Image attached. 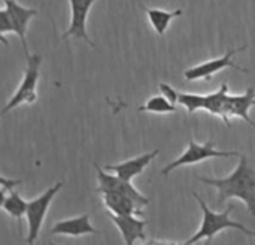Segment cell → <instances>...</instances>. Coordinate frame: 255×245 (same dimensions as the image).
Returning a JSON list of instances; mask_svg holds the SVG:
<instances>
[{"label": "cell", "instance_id": "obj_1", "mask_svg": "<svg viewBox=\"0 0 255 245\" xmlns=\"http://www.w3.org/2000/svg\"><path fill=\"white\" fill-rule=\"evenodd\" d=\"M197 180L206 186L218 190V204L236 198L245 202L248 213L255 220V169L248 163V159L242 154L236 169L226 178H206L197 177Z\"/></svg>", "mask_w": 255, "mask_h": 245}, {"label": "cell", "instance_id": "obj_2", "mask_svg": "<svg viewBox=\"0 0 255 245\" xmlns=\"http://www.w3.org/2000/svg\"><path fill=\"white\" fill-rule=\"evenodd\" d=\"M193 196L196 198V201L199 202L200 208H202V213H203V219H202V225H200V229L196 232V235L190 240H187L184 244H196L202 240H206L208 243H212L214 237L217 234H220L221 231H226V229H236L242 234H245L247 237H255V232L250 231L247 226L238 223V222H233L230 219V214L233 213L235 210V204H230L227 207V210L224 213H215L212 211L206 202L196 193L193 192Z\"/></svg>", "mask_w": 255, "mask_h": 245}, {"label": "cell", "instance_id": "obj_3", "mask_svg": "<svg viewBox=\"0 0 255 245\" xmlns=\"http://www.w3.org/2000/svg\"><path fill=\"white\" fill-rule=\"evenodd\" d=\"M4 7L0 10V39L4 45H7L6 34L7 33H15L21 45L24 48V55H28V48L25 42V33L28 22L31 21L33 16H36L37 10L31 7H25L19 4L16 0H3Z\"/></svg>", "mask_w": 255, "mask_h": 245}, {"label": "cell", "instance_id": "obj_4", "mask_svg": "<svg viewBox=\"0 0 255 245\" xmlns=\"http://www.w3.org/2000/svg\"><path fill=\"white\" fill-rule=\"evenodd\" d=\"M25 69H24V78L21 81V84L18 85L15 94L7 100V103L3 108V114L18 108L19 105L24 103H34V100L37 99L36 94V87H37V81H39V69H40V63H42V57L39 54H33V55H25Z\"/></svg>", "mask_w": 255, "mask_h": 245}, {"label": "cell", "instance_id": "obj_5", "mask_svg": "<svg viewBox=\"0 0 255 245\" xmlns=\"http://www.w3.org/2000/svg\"><path fill=\"white\" fill-rule=\"evenodd\" d=\"M242 154L239 151H221L217 150L212 139H208L205 144H197L193 138L188 142V148L185 153L178 157L176 160L170 162L166 168H163V175H169L173 169L179 166H190L200 162H205L208 159H223V157H241Z\"/></svg>", "mask_w": 255, "mask_h": 245}, {"label": "cell", "instance_id": "obj_6", "mask_svg": "<svg viewBox=\"0 0 255 245\" xmlns=\"http://www.w3.org/2000/svg\"><path fill=\"white\" fill-rule=\"evenodd\" d=\"M61 187H63V181L55 183L54 186L48 187L40 196H37V198H34L33 201L28 202L27 213H25V219H27V225H28V234H27V238H25L27 244L36 243V240L39 237V232L42 229L45 216H46V213L49 210V205H51L52 199L57 196V193L61 190Z\"/></svg>", "mask_w": 255, "mask_h": 245}, {"label": "cell", "instance_id": "obj_7", "mask_svg": "<svg viewBox=\"0 0 255 245\" xmlns=\"http://www.w3.org/2000/svg\"><path fill=\"white\" fill-rule=\"evenodd\" d=\"M244 49H247V45H242L241 48L230 49V51H227V52H226L223 57H220V58H212V60H208V61H205V63H202V64L193 66V67H190V69H187V70L184 72V76H185L187 81H199V79L211 81V78H212L215 73L221 72V70L226 69V67H233V69H236V70H239V72L248 73V69H245V67H242V66H239V64H236V63L233 61V55H235L236 52L244 51Z\"/></svg>", "mask_w": 255, "mask_h": 245}, {"label": "cell", "instance_id": "obj_8", "mask_svg": "<svg viewBox=\"0 0 255 245\" xmlns=\"http://www.w3.org/2000/svg\"><path fill=\"white\" fill-rule=\"evenodd\" d=\"M94 168H96V172H97V180H99V186L96 189V192L100 195V193H105V192H115V193H120V195H124L130 199H133L140 208L146 207L149 204V199L145 198L140 192H137L131 181L128 180H124L118 175H111V174H106L105 171L100 169V166L97 163H94Z\"/></svg>", "mask_w": 255, "mask_h": 245}, {"label": "cell", "instance_id": "obj_9", "mask_svg": "<svg viewBox=\"0 0 255 245\" xmlns=\"http://www.w3.org/2000/svg\"><path fill=\"white\" fill-rule=\"evenodd\" d=\"M96 0H69L70 3V25L61 34V39L75 37L82 39L90 46H94L88 33H87V18L91 10V6Z\"/></svg>", "mask_w": 255, "mask_h": 245}, {"label": "cell", "instance_id": "obj_10", "mask_svg": "<svg viewBox=\"0 0 255 245\" xmlns=\"http://www.w3.org/2000/svg\"><path fill=\"white\" fill-rule=\"evenodd\" d=\"M255 106V88L250 87L244 94L241 96H233L229 94L224 106V117L223 121L230 127V118L232 117H239L245 120L248 124H251L255 129V123L250 117V109Z\"/></svg>", "mask_w": 255, "mask_h": 245}, {"label": "cell", "instance_id": "obj_11", "mask_svg": "<svg viewBox=\"0 0 255 245\" xmlns=\"http://www.w3.org/2000/svg\"><path fill=\"white\" fill-rule=\"evenodd\" d=\"M108 214H109L112 223L121 232V237H123L126 244L131 245L136 241L145 240L143 229L146 226V222L137 219L139 216H117V214H112L109 211H108Z\"/></svg>", "mask_w": 255, "mask_h": 245}, {"label": "cell", "instance_id": "obj_12", "mask_svg": "<svg viewBox=\"0 0 255 245\" xmlns=\"http://www.w3.org/2000/svg\"><path fill=\"white\" fill-rule=\"evenodd\" d=\"M158 154H160V150H155V151H151V153L137 156V157H134V159L126 160V162H121V163H117V165H106V166H105V171H108V172H115L118 177L131 181L134 177L140 175V174L146 169V166H148Z\"/></svg>", "mask_w": 255, "mask_h": 245}, {"label": "cell", "instance_id": "obj_13", "mask_svg": "<svg viewBox=\"0 0 255 245\" xmlns=\"http://www.w3.org/2000/svg\"><path fill=\"white\" fill-rule=\"evenodd\" d=\"M97 232L99 231L91 226L88 214H82L73 219L57 222L51 228V235H64V237H72V238H78L82 235H94Z\"/></svg>", "mask_w": 255, "mask_h": 245}, {"label": "cell", "instance_id": "obj_14", "mask_svg": "<svg viewBox=\"0 0 255 245\" xmlns=\"http://www.w3.org/2000/svg\"><path fill=\"white\" fill-rule=\"evenodd\" d=\"M100 195L108 211L112 214H117V216H142L143 214L140 207L133 199L124 195H120L115 192H105Z\"/></svg>", "mask_w": 255, "mask_h": 245}, {"label": "cell", "instance_id": "obj_15", "mask_svg": "<svg viewBox=\"0 0 255 245\" xmlns=\"http://www.w3.org/2000/svg\"><path fill=\"white\" fill-rule=\"evenodd\" d=\"M142 7L148 15V19H149L152 28L160 36H164V33H166V30H167V27H169V24L172 22L173 18L182 15V9L167 12V10H163V9H151V7H146V6H142Z\"/></svg>", "mask_w": 255, "mask_h": 245}, {"label": "cell", "instance_id": "obj_16", "mask_svg": "<svg viewBox=\"0 0 255 245\" xmlns=\"http://www.w3.org/2000/svg\"><path fill=\"white\" fill-rule=\"evenodd\" d=\"M27 207H28V202H25L19 196V193H16V192H9L7 196H3L1 198V210L16 220L19 231H21L22 217L27 213Z\"/></svg>", "mask_w": 255, "mask_h": 245}, {"label": "cell", "instance_id": "obj_17", "mask_svg": "<svg viewBox=\"0 0 255 245\" xmlns=\"http://www.w3.org/2000/svg\"><path fill=\"white\" fill-rule=\"evenodd\" d=\"M227 96H229V85L221 84L218 91L205 96V111H208L212 115H218V117L223 118Z\"/></svg>", "mask_w": 255, "mask_h": 245}, {"label": "cell", "instance_id": "obj_18", "mask_svg": "<svg viewBox=\"0 0 255 245\" xmlns=\"http://www.w3.org/2000/svg\"><path fill=\"white\" fill-rule=\"evenodd\" d=\"M139 111L143 112H154V114H172L176 112V105H173L169 99L161 96H152L146 100L145 105L139 108Z\"/></svg>", "mask_w": 255, "mask_h": 245}, {"label": "cell", "instance_id": "obj_19", "mask_svg": "<svg viewBox=\"0 0 255 245\" xmlns=\"http://www.w3.org/2000/svg\"><path fill=\"white\" fill-rule=\"evenodd\" d=\"M178 103L182 105L188 114H194L199 109H205V96L202 94H191V93H181L178 96Z\"/></svg>", "mask_w": 255, "mask_h": 245}, {"label": "cell", "instance_id": "obj_20", "mask_svg": "<svg viewBox=\"0 0 255 245\" xmlns=\"http://www.w3.org/2000/svg\"><path fill=\"white\" fill-rule=\"evenodd\" d=\"M158 87H160L161 94H163L166 99H169L173 105H178V96H179V91H176L172 85H169V84H166V82H161Z\"/></svg>", "mask_w": 255, "mask_h": 245}, {"label": "cell", "instance_id": "obj_21", "mask_svg": "<svg viewBox=\"0 0 255 245\" xmlns=\"http://www.w3.org/2000/svg\"><path fill=\"white\" fill-rule=\"evenodd\" d=\"M1 184V198L3 196H6V193H7V190L9 192H12V189L15 187V186H21L22 184V181L21 180H6L4 177L1 178V181H0Z\"/></svg>", "mask_w": 255, "mask_h": 245}]
</instances>
